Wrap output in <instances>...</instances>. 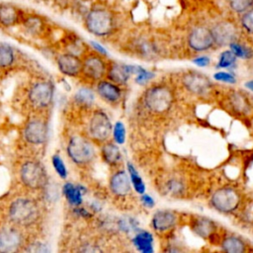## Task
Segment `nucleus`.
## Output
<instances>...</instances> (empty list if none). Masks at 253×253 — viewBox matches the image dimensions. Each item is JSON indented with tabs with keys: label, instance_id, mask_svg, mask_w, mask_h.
Masks as SVG:
<instances>
[{
	"label": "nucleus",
	"instance_id": "f257e3e1",
	"mask_svg": "<svg viewBox=\"0 0 253 253\" xmlns=\"http://www.w3.org/2000/svg\"><path fill=\"white\" fill-rule=\"evenodd\" d=\"M172 104L173 93L166 86L156 85L150 87L144 94V105L152 113H165L171 108Z\"/></svg>",
	"mask_w": 253,
	"mask_h": 253
},
{
	"label": "nucleus",
	"instance_id": "f03ea898",
	"mask_svg": "<svg viewBox=\"0 0 253 253\" xmlns=\"http://www.w3.org/2000/svg\"><path fill=\"white\" fill-rule=\"evenodd\" d=\"M10 218L20 225H28L36 221L39 215L37 205L28 199L14 201L9 210Z\"/></svg>",
	"mask_w": 253,
	"mask_h": 253
},
{
	"label": "nucleus",
	"instance_id": "7ed1b4c3",
	"mask_svg": "<svg viewBox=\"0 0 253 253\" xmlns=\"http://www.w3.org/2000/svg\"><path fill=\"white\" fill-rule=\"evenodd\" d=\"M240 203L238 192L230 187H223L216 190L211 198V205L214 210L222 213H230L234 211Z\"/></svg>",
	"mask_w": 253,
	"mask_h": 253
},
{
	"label": "nucleus",
	"instance_id": "20e7f679",
	"mask_svg": "<svg viewBox=\"0 0 253 253\" xmlns=\"http://www.w3.org/2000/svg\"><path fill=\"white\" fill-rule=\"evenodd\" d=\"M86 27L95 36L109 35L114 27V20L110 12L103 9H95L89 12L86 18Z\"/></svg>",
	"mask_w": 253,
	"mask_h": 253
},
{
	"label": "nucleus",
	"instance_id": "39448f33",
	"mask_svg": "<svg viewBox=\"0 0 253 253\" xmlns=\"http://www.w3.org/2000/svg\"><path fill=\"white\" fill-rule=\"evenodd\" d=\"M67 152L69 157L76 164H87L95 156V149L91 142L81 136H74L70 139Z\"/></svg>",
	"mask_w": 253,
	"mask_h": 253
},
{
	"label": "nucleus",
	"instance_id": "423d86ee",
	"mask_svg": "<svg viewBox=\"0 0 253 253\" xmlns=\"http://www.w3.org/2000/svg\"><path fill=\"white\" fill-rule=\"evenodd\" d=\"M21 180L31 189H40L45 186L47 176L44 168L37 162H26L21 168Z\"/></svg>",
	"mask_w": 253,
	"mask_h": 253
},
{
	"label": "nucleus",
	"instance_id": "0eeeda50",
	"mask_svg": "<svg viewBox=\"0 0 253 253\" xmlns=\"http://www.w3.org/2000/svg\"><path fill=\"white\" fill-rule=\"evenodd\" d=\"M113 126L106 113L96 111L89 124V133L97 141H106L112 134Z\"/></svg>",
	"mask_w": 253,
	"mask_h": 253
},
{
	"label": "nucleus",
	"instance_id": "6e6552de",
	"mask_svg": "<svg viewBox=\"0 0 253 253\" xmlns=\"http://www.w3.org/2000/svg\"><path fill=\"white\" fill-rule=\"evenodd\" d=\"M189 46L196 51H204L214 43L211 31L206 27H197L193 29L188 37Z\"/></svg>",
	"mask_w": 253,
	"mask_h": 253
},
{
	"label": "nucleus",
	"instance_id": "1a4fd4ad",
	"mask_svg": "<svg viewBox=\"0 0 253 253\" xmlns=\"http://www.w3.org/2000/svg\"><path fill=\"white\" fill-rule=\"evenodd\" d=\"M211 31L214 43L219 46L229 45L231 42H235L237 32L235 26L230 22H219Z\"/></svg>",
	"mask_w": 253,
	"mask_h": 253
},
{
	"label": "nucleus",
	"instance_id": "9d476101",
	"mask_svg": "<svg viewBox=\"0 0 253 253\" xmlns=\"http://www.w3.org/2000/svg\"><path fill=\"white\" fill-rule=\"evenodd\" d=\"M53 88L48 82H39L31 89L29 97L33 105L42 108L46 107L52 100Z\"/></svg>",
	"mask_w": 253,
	"mask_h": 253
},
{
	"label": "nucleus",
	"instance_id": "9b49d317",
	"mask_svg": "<svg viewBox=\"0 0 253 253\" xmlns=\"http://www.w3.org/2000/svg\"><path fill=\"white\" fill-rule=\"evenodd\" d=\"M184 86L193 94L204 95L211 89L209 78L198 72H189L183 77Z\"/></svg>",
	"mask_w": 253,
	"mask_h": 253
},
{
	"label": "nucleus",
	"instance_id": "f8f14e48",
	"mask_svg": "<svg viewBox=\"0 0 253 253\" xmlns=\"http://www.w3.org/2000/svg\"><path fill=\"white\" fill-rule=\"evenodd\" d=\"M82 72L90 79L100 80L106 74L107 66L100 56L90 55L82 62Z\"/></svg>",
	"mask_w": 253,
	"mask_h": 253
},
{
	"label": "nucleus",
	"instance_id": "ddd939ff",
	"mask_svg": "<svg viewBox=\"0 0 253 253\" xmlns=\"http://www.w3.org/2000/svg\"><path fill=\"white\" fill-rule=\"evenodd\" d=\"M24 135L27 141L33 144H42L47 136V128L42 121H31L25 127Z\"/></svg>",
	"mask_w": 253,
	"mask_h": 253
},
{
	"label": "nucleus",
	"instance_id": "4468645a",
	"mask_svg": "<svg viewBox=\"0 0 253 253\" xmlns=\"http://www.w3.org/2000/svg\"><path fill=\"white\" fill-rule=\"evenodd\" d=\"M110 188L116 196H127L131 192V182L128 173L124 170L114 173L110 180Z\"/></svg>",
	"mask_w": 253,
	"mask_h": 253
},
{
	"label": "nucleus",
	"instance_id": "2eb2a0df",
	"mask_svg": "<svg viewBox=\"0 0 253 253\" xmlns=\"http://www.w3.org/2000/svg\"><path fill=\"white\" fill-rule=\"evenodd\" d=\"M177 215L175 212L167 210L158 211L152 216V226L158 232H166L172 229L177 223Z\"/></svg>",
	"mask_w": 253,
	"mask_h": 253
},
{
	"label": "nucleus",
	"instance_id": "dca6fc26",
	"mask_svg": "<svg viewBox=\"0 0 253 253\" xmlns=\"http://www.w3.org/2000/svg\"><path fill=\"white\" fill-rule=\"evenodd\" d=\"M136 65L114 63L107 70L108 78L117 84H126L134 74Z\"/></svg>",
	"mask_w": 253,
	"mask_h": 253
},
{
	"label": "nucleus",
	"instance_id": "f3484780",
	"mask_svg": "<svg viewBox=\"0 0 253 253\" xmlns=\"http://www.w3.org/2000/svg\"><path fill=\"white\" fill-rule=\"evenodd\" d=\"M21 245V236L13 228H4L0 230V252H15Z\"/></svg>",
	"mask_w": 253,
	"mask_h": 253
},
{
	"label": "nucleus",
	"instance_id": "a211bd4d",
	"mask_svg": "<svg viewBox=\"0 0 253 253\" xmlns=\"http://www.w3.org/2000/svg\"><path fill=\"white\" fill-rule=\"evenodd\" d=\"M59 70L68 76H76L82 71V62L74 54H62L57 59Z\"/></svg>",
	"mask_w": 253,
	"mask_h": 253
},
{
	"label": "nucleus",
	"instance_id": "6ab92c4d",
	"mask_svg": "<svg viewBox=\"0 0 253 253\" xmlns=\"http://www.w3.org/2000/svg\"><path fill=\"white\" fill-rule=\"evenodd\" d=\"M99 95L110 103L118 102L122 97V91L118 85L109 81H100L97 86Z\"/></svg>",
	"mask_w": 253,
	"mask_h": 253
},
{
	"label": "nucleus",
	"instance_id": "aec40b11",
	"mask_svg": "<svg viewBox=\"0 0 253 253\" xmlns=\"http://www.w3.org/2000/svg\"><path fill=\"white\" fill-rule=\"evenodd\" d=\"M193 231L203 238H209L214 232L216 225L215 223L207 217H198L193 221Z\"/></svg>",
	"mask_w": 253,
	"mask_h": 253
},
{
	"label": "nucleus",
	"instance_id": "412c9836",
	"mask_svg": "<svg viewBox=\"0 0 253 253\" xmlns=\"http://www.w3.org/2000/svg\"><path fill=\"white\" fill-rule=\"evenodd\" d=\"M134 247L142 253H151L153 251V237L148 231L138 232L132 239Z\"/></svg>",
	"mask_w": 253,
	"mask_h": 253
},
{
	"label": "nucleus",
	"instance_id": "4be33fe9",
	"mask_svg": "<svg viewBox=\"0 0 253 253\" xmlns=\"http://www.w3.org/2000/svg\"><path fill=\"white\" fill-rule=\"evenodd\" d=\"M103 159L110 165L118 164L122 159V154L119 147L115 143H105L102 147Z\"/></svg>",
	"mask_w": 253,
	"mask_h": 253
},
{
	"label": "nucleus",
	"instance_id": "5701e85b",
	"mask_svg": "<svg viewBox=\"0 0 253 253\" xmlns=\"http://www.w3.org/2000/svg\"><path fill=\"white\" fill-rule=\"evenodd\" d=\"M222 250L229 252V253H241L245 251V244L244 242L235 236H229L221 242Z\"/></svg>",
	"mask_w": 253,
	"mask_h": 253
},
{
	"label": "nucleus",
	"instance_id": "b1692460",
	"mask_svg": "<svg viewBox=\"0 0 253 253\" xmlns=\"http://www.w3.org/2000/svg\"><path fill=\"white\" fill-rule=\"evenodd\" d=\"M17 21V10L8 4L0 6V23L4 26H12Z\"/></svg>",
	"mask_w": 253,
	"mask_h": 253
},
{
	"label": "nucleus",
	"instance_id": "393cba45",
	"mask_svg": "<svg viewBox=\"0 0 253 253\" xmlns=\"http://www.w3.org/2000/svg\"><path fill=\"white\" fill-rule=\"evenodd\" d=\"M126 166H127V173L131 182V186L138 194H143L145 192V185L143 180L141 179L138 172L130 162H127Z\"/></svg>",
	"mask_w": 253,
	"mask_h": 253
},
{
	"label": "nucleus",
	"instance_id": "a878e982",
	"mask_svg": "<svg viewBox=\"0 0 253 253\" xmlns=\"http://www.w3.org/2000/svg\"><path fill=\"white\" fill-rule=\"evenodd\" d=\"M63 193L70 204L74 206H79L82 203V193L78 187L67 183L63 187Z\"/></svg>",
	"mask_w": 253,
	"mask_h": 253
},
{
	"label": "nucleus",
	"instance_id": "bb28decb",
	"mask_svg": "<svg viewBox=\"0 0 253 253\" xmlns=\"http://www.w3.org/2000/svg\"><path fill=\"white\" fill-rule=\"evenodd\" d=\"M94 94L91 90L86 88H81L77 91L75 94V100L77 103L84 105V106H90L94 102Z\"/></svg>",
	"mask_w": 253,
	"mask_h": 253
},
{
	"label": "nucleus",
	"instance_id": "cd10ccee",
	"mask_svg": "<svg viewBox=\"0 0 253 253\" xmlns=\"http://www.w3.org/2000/svg\"><path fill=\"white\" fill-rule=\"evenodd\" d=\"M14 61V52L12 48L5 44H0V67H7Z\"/></svg>",
	"mask_w": 253,
	"mask_h": 253
},
{
	"label": "nucleus",
	"instance_id": "c85d7f7f",
	"mask_svg": "<svg viewBox=\"0 0 253 253\" xmlns=\"http://www.w3.org/2000/svg\"><path fill=\"white\" fill-rule=\"evenodd\" d=\"M236 58L237 57L234 55V53L230 49L224 50L220 53L216 66L218 68H228L235 63Z\"/></svg>",
	"mask_w": 253,
	"mask_h": 253
},
{
	"label": "nucleus",
	"instance_id": "c756f323",
	"mask_svg": "<svg viewBox=\"0 0 253 253\" xmlns=\"http://www.w3.org/2000/svg\"><path fill=\"white\" fill-rule=\"evenodd\" d=\"M229 46H230V50L234 53V55L236 57L247 59V58H250L252 56V50L247 46L239 44L235 42H231L229 44Z\"/></svg>",
	"mask_w": 253,
	"mask_h": 253
},
{
	"label": "nucleus",
	"instance_id": "7c9ffc66",
	"mask_svg": "<svg viewBox=\"0 0 253 253\" xmlns=\"http://www.w3.org/2000/svg\"><path fill=\"white\" fill-rule=\"evenodd\" d=\"M228 5L236 13H244L253 6V0H227Z\"/></svg>",
	"mask_w": 253,
	"mask_h": 253
},
{
	"label": "nucleus",
	"instance_id": "2f4dec72",
	"mask_svg": "<svg viewBox=\"0 0 253 253\" xmlns=\"http://www.w3.org/2000/svg\"><path fill=\"white\" fill-rule=\"evenodd\" d=\"M135 82L139 85H144L154 77V73L144 69L141 66H135Z\"/></svg>",
	"mask_w": 253,
	"mask_h": 253
},
{
	"label": "nucleus",
	"instance_id": "473e14b6",
	"mask_svg": "<svg viewBox=\"0 0 253 253\" xmlns=\"http://www.w3.org/2000/svg\"><path fill=\"white\" fill-rule=\"evenodd\" d=\"M113 137L116 143L123 144L126 141V127L122 122H117L113 126Z\"/></svg>",
	"mask_w": 253,
	"mask_h": 253
},
{
	"label": "nucleus",
	"instance_id": "72a5a7b5",
	"mask_svg": "<svg viewBox=\"0 0 253 253\" xmlns=\"http://www.w3.org/2000/svg\"><path fill=\"white\" fill-rule=\"evenodd\" d=\"M231 104L233 108L238 112H246L248 111L249 108L248 102L246 101L242 94H232Z\"/></svg>",
	"mask_w": 253,
	"mask_h": 253
},
{
	"label": "nucleus",
	"instance_id": "f704fd0d",
	"mask_svg": "<svg viewBox=\"0 0 253 253\" xmlns=\"http://www.w3.org/2000/svg\"><path fill=\"white\" fill-rule=\"evenodd\" d=\"M241 24L249 34L253 35V9H249L244 12L241 19Z\"/></svg>",
	"mask_w": 253,
	"mask_h": 253
},
{
	"label": "nucleus",
	"instance_id": "c9c22d12",
	"mask_svg": "<svg viewBox=\"0 0 253 253\" xmlns=\"http://www.w3.org/2000/svg\"><path fill=\"white\" fill-rule=\"evenodd\" d=\"M213 78L217 81H220V82H223V83H228V84H233L236 82V79H235V76L229 72H226V71H218V72H215L213 74Z\"/></svg>",
	"mask_w": 253,
	"mask_h": 253
},
{
	"label": "nucleus",
	"instance_id": "e433bc0d",
	"mask_svg": "<svg viewBox=\"0 0 253 253\" xmlns=\"http://www.w3.org/2000/svg\"><path fill=\"white\" fill-rule=\"evenodd\" d=\"M52 165H53L55 171L58 173V175L61 178H65L66 177L67 171H66L65 165H64L63 161L61 160V158L58 155H53V157H52Z\"/></svg>",
	"mask_w": 253,
	"mask_h": 253
},
{
	"label": "nucleus",
	"instance_id": "4c0bfd02",
	"mask_svg": "<svg viewBox=\"0 0 253 253\" xmlns=\"http://www.w3.org/2000/svg\"><path fill=\"white\" fill-rule=\"evenodd\" d=\"M193 63L199 67H206L211 63V58L207 55H201L193 59Z\"/></svg>",
	"mask_w": 253,
	"mask_h": 253
},
{
	"label": "nucleus",
	"instance_id": "58836bf2",
	"mask_svg": "<svg viewBox=\"0 0 253 253\" xmlns=\"http://www.w3.org/2000/svg\"><path fill=\"white\" fill-rule=\"evenodd\" d=\"M28 251L30 252H47V247H45V245L38 242V243H34L30 245V248L28 249Z\"/></svg>",
	"mask_w": 253,
	"mask_h": 253
},
{
	"label": "nucleus",
	"instance_id": "ea45409f",
	"mask_svg": "<svg viewBox=\"0 0 253 253\" xmlns=\"http://www.w3.org/2000/svg\"><path fill=\"white\" fill-rule=\"evenodd\" d=\"M141 203L146 208H152L154 206V204H155L153 198L151 196L147 195V194H144V193L141 196Z\"/></svg>",
	"mask_w": 253,
	"mask_h": 253
},
{
	"label": "nucleus",
	"instance_id": "a19ab883",
	"mask_svg": "<svg viewBox=\"0 0 253 253\" xmlns=\"http://www.w3.org/2000/svg\"><path fill=\"white\" fill-rule=\"evenodd\" d=\"M91 43H92V45L94 46V48L97 49L100 53H102V54H107L106 49H105L101 44H99V43H97V42H92Z\"/></svg>",
	"mask_w": 253,
	"mask_h": 253
},
{
	"label": "nucleus",
	"instance_id": "79ce46f5",
	"mask_svg": "<svg viewBox=\"0 0 253 253\" xmlns=\"http://www.w3.org/2000/svg\"><path fill=\"white\" fill-rule=\"evenodd\" d=\"M245 87H247L248 89H250V90L253 92V80L247 81V82L245 83Z\"/></svg>",
	"mask_w": 253,
	"mask_h": 253
}]
</instances>
